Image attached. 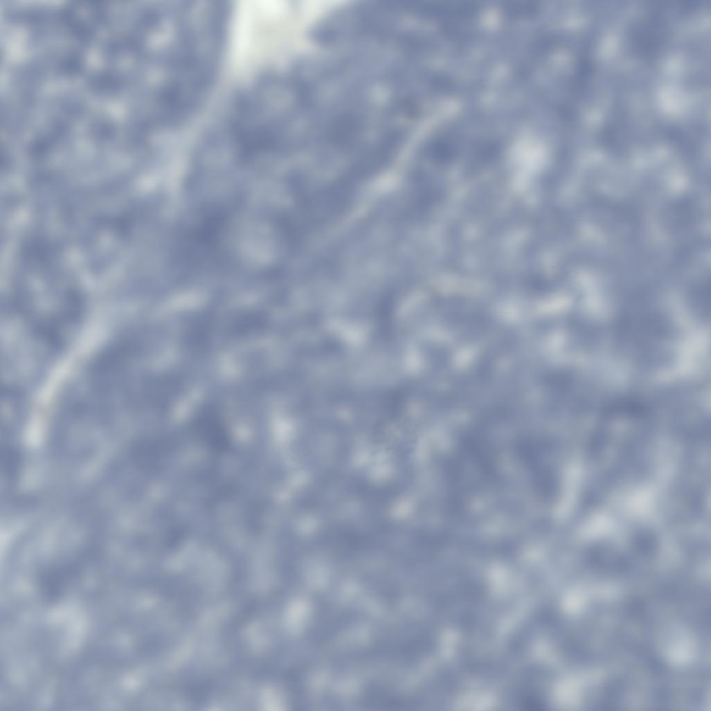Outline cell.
<instances>
[{
	"label": "cell",
	"instance_id": "cell-1",
	"mask_svg": "<svg viewBox=\"0 0 711 711\" xmlns=\"http://www.w3.org/2000/svg\"><path fill=\"white\" fill-rule=\"evenodd\" d=\"M195 426L198 435L214 451H224L228 447L226 430L215 410H203L196 419Z\"/></svg>",
	"mask_w": 711,
	"mask_h": 711
}]
</instances>
